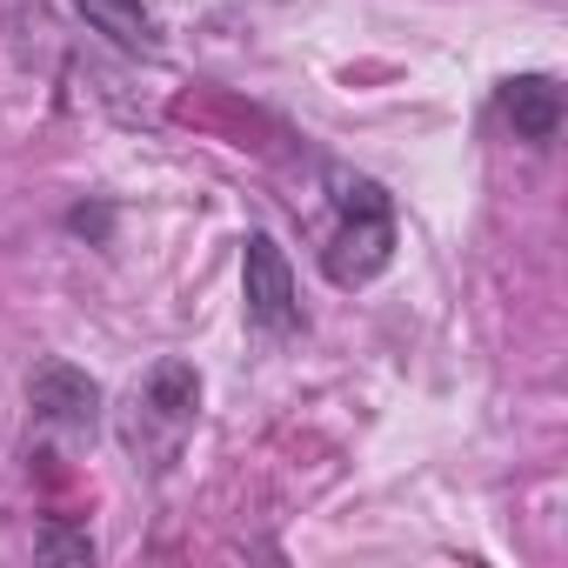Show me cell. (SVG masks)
I'll return each mask as SVG.
<instances>
[{"label": "cell", "mask_w": 568, "mask_h": 568, "mask_svg": "<svg viewBox=\"0 0 568 568\" xmlns=\"http://www.w3.org/2000/svg\"><path fill=\"white\" fill-rule=\"evenodd\" d=\"M194 415H201V375H194V362L168 355V362H154V368L134 382V395H128V408H121V442H128L134 462L168 468V462L181 455Z\"/></svg>", "instance_id": "cell-1"}, {"label": "cell", "mask_w": 568, "mask_h": 568, "mask_svg": "<svg viewBox=\"0 0 568 568\" xmlns=\"http://www.w3.org/2000/svg\"><path fill=\"white\" fill-rule=\"evenodd\" d=\"M34 548L54 555V561H94V535H74V528H41Z\"/></svg>", "instance_id": "cell-7"}, {"label": "cell", "mask_w": 568, "mask_h": 568, "mask_svg": "<svg viewBox=\"0 0 568 568\" xmlns=\"http://www.w3.org/2000/svg\"><path fill=\"white\" fill-rule=\"evenodd\" d=\"M74 14L94 28V34H108L121 54H161L168 48V28H161V14H154V0H74Z\"/></svg>", "instance_id": "cell-6"}, {"label": "cell", "mask_w": 568, "mask_h": 568, "mask_svg": "<svg viewBox=\"0 0 568 568\" xmlns=\"http://www.w3.org/2000/svg\"><path fill=\"white\" fill-rule=\"evenodd\" d=\"M241 295H247V328H261V335H295L302 328L295 267L281 254V241L261 234V227L241 241Z\"/></svg>", "instance_id": "cell-3"}, {"label": "cell", "mask_w": 568, "mask_h": 568, "mask_svg": "<svg viewBox=\"0 0 568 568\" xmlns=\"http://www.w3.org/2000/svg\"><path fill=\"white\" fill-rule=\"evenodd\" d=\"M28 408H34L41 428H54V435H68V442H94L108 395H101V382L81 375L74 362H41V368L28 375Z\"/></svg>", "instance_id": "cell-4"}, {"label": "cell", "mask_w": 568, "mask_h": 568, "mask_svg": "<svg viewBox=\"0 0 568 568\" xmlns=\"http://www.w3.org/2000/svg\"><path fill=\"white\" fill-rule=\"evenodd\" d=\"M495 108L515 128V141H528V148H548L561 134V81L555 74H515V81H501Z\"/></svg>", "instance_id": "cell-5"}, {"label": "cell", "mask_w": 568, "mask_h": 568, "mask_svg": "<svg viewBox=\"0 0 568 568\" xmlns=\"http://www.w3.org/2000/svg\"><path fill=\"white\" fill-rule=\"evenodd\" d=\"M388 261H395V201H388V187L368 181V174L335 168V234H328V254H322L328 281L362 288Z\"/></svg>", "instance_id": "cell-2"}]
</instances>
